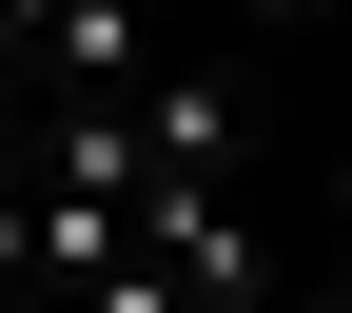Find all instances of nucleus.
Instances as JSON below:
<instances>
[{
    "mask_svg": "<svg viewBox=\"0 0 352 313\" xmlns=\"http://www.w3.org/2000/svg\"><path fill=\"white\" fill-rule=\"evenodd\" d=\"M39 274V235H20V118H0V294Z\"/></svg>",
    "mask_w": 352,
    "mask_h": 313,
    "instance_id": "1",
    "label": "nucleus"
},
{
    "mask_svg": "<svg viewBox=\"0 0 352 313\" xmlns=\"http://www.w3.org/2000/svg\"><path fill=\"white\" fill-rule=\"evenodd\" d=\"M333 294H352V255H333Z\"/></svg>",
    "mask_w": 352,
    "mask_h": 313,
    "instance_id": "2",
    "label": "nucleus"
},
{
    "mask_svg": "<svg viewBox=\"0 0 352 313\" xmlns=\"http://www.w3.org/2000/svg\"><path fill=\"white\" fill-rule=\"evenodd\" d=\"M0 313H20V294H0Z\"/></svg>",
    "mask_w": 352,
    "mask_h": 313,
    "instance_id": "3",
    "label": "nucleus"
}]
</instances>
